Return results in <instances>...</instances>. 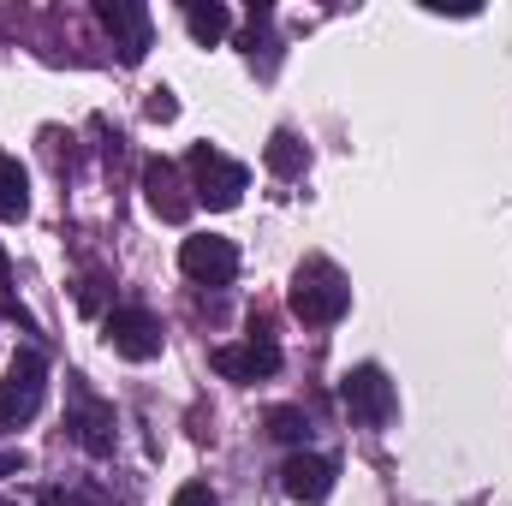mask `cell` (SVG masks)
Instances as JSON below:
<instances>
[{"mask_svg":"<svg viewBox=\"0 0 512 506\" xmlns=\"http://www.w3.org/2000/svg\"><path fill=\"white\" fill-rule=\"evenodd\" d=\"M346 310H352L346 274H340L328 256H310V262L292 274V316H298L304 328H334Z\"/></svg>","mask_w":512,"mask_h":506,"instance_id":"cell-1","label":"cell"},{"mask_svg":"<svg viewBox=\"0 0 512 506\" xmlns=\"http://www.w3.org/2000/svg\"><path fill=\"white\" fill-rule=\"evenodd\" d=\"M42 393H48V364L42 352H12L6 376H0V429H18L42 411Z\"/></svg>","mask_w":512,"mask_h":506,"instance_id":"cell-2","label":"cell"},{"mask_svg":"<svg viewBox=\"0 0 512 506\" xmlns=\"http://www.w3.org/2000/svg\"><path fill=\"white\" fill-rule=\"evenodd\" d=\"M340 405H346L352 423L382 429V423H393V411H399V393H393V381H387L382 364H358V370L340 376Z\"/></svg>","mask_w":512,"mask_h":506,"instance_id":"cell-3","label":"cell"},{"mask_svg":"<svg viewBox=\"0 0 512 506\" xmlns=\"http://www.w3.org/2000/svg\"><path fill=\"white\" fill-rule=\"evenodd\" d=\"M185 167H191V179H197V203H209V209H233V203L245 197V185H251V173H245L233 155L209 149V143H197V149L185 155Z\"/></svg>","mask_w":512,"mask_h":506,"instance_id":"cell-4","label":"cell"},{"mask_svg":"<svg viewBox=\"0 0 512 506\" xmlns=\"http://www.w3.org/2000/svg\"><path fill=\"white\" fill-rule=\"evenodd\" d=\"M102 340H108V352L114 358H126V364H149V358H161V322L149 316V310H114L108 322H102Z\"/></svg>","mask_w":512,"mask_h":506,"instance_id":"cell-5","label":"cell"},{"mask_svg":"<svg viewBox=\"0 0 512 506\" xmlns=\"http://www.w3.org/2000/svg\"><path fill=\"white\" fill-rule=\"evenodd\" d=\"M66 429H72V441L90 453V459H108L114 453V405H102L84 381L72 387V411H66Z\"/></svg>","mask_w":512,"mask_h":506,"instance_id":"cell-6","label":"cell"},{"mask_svg":"<svg viewBox=\"0 0 512 506\" xmlns=\"http://www.w3.org/2000/svg\"><path fill=\"white\" fill-rule=\"evenodd\" d=\"M179 268L197 280V286H233L239 274V245L233 239H215V233H197L179 245Z\"/></svg>","mask_w":512,"mask_h":506,"instance_id":"cell-7","label":"cell"},{"mask_svg":"<svg viewBox=\"0 0 512 506\" xmlns=\"http://www.w3.org/2000/svg\"><path fill=\"white\" fill-rule=\"evenodd\" d=\"M96 18L114 36V48H120L126 66H137L149 54V6H137V0H96Z\"/></svg>","mask_w":512,"mask_h":506,"instance_id":"cell-8","label":"cell"},{"mask_svg":"<svg viewBox=\"0 0 512 506\" xmlns=\"http://www.w3.org/2000/svg\"><path fill=\"white\" fill-rule=\"evenodd\" d=\"M209 364H215V376H227V381H262V376H274V370H280V346L251 334L245 346H215V352H209Z\"/></svg>","mask_w":512,"mask_h":506,"instance_id":"cell-9","label":"cell"},{"mask_svg":"<svg viewBox=\"0 0 512 506\" xmlns=\"http://www.w3.org/2000/svg\"><path fill=\"white\" fill-rule=\"evenodd\" d=\"M143 191H149V209H155L161 221H185L191 203H197V197H185L173 161H143Z\"/></svg>","mask_w":512,"mask_h":506,"instance_id":"cell-10","label":"cell"},{"mask_svg":"<svg viewBox=\"0 0 512 506\" xmlns=\"http://www.w3.org/2000/svg\"><path fill=\"white\" fill-rule=\"evenodd\" d=\"M280 489H286L292 501H322V495L334 489V459H322V453H292V459L280 465Z\"/></svg>","mask_w":512,"mask_h":506,"instance_id":"cell-11","label":"cell"},{"mask_svg":"<svg viewBox=\"0 0 512 506\" xmlns=\"http://www.w3.org/2000/svg\"><path fill=\"white\" fill-rule=\"evenodd\" d=\"M30 215V173L18 167V155L0 149V221H24Z\"/></svg>","mask_w":512,"mask_h":506,"instance_id":"cell-12","label":"cell"},{"mask_svg":"<svg viewBox=\"0 0 512 506\" xmlns=\"http://www.w3.org/2000/svg\"><path fill=\"white\" fill-rule=\"evenodd\" d=\"M185 24H191L197 42H221V36L233 30V12L215 6V0H209V6H203V0H185Z\"/></svg>","mask_w":512,"mask_h":506,"instance_id":"cell-13","label":"cell"},{"mask_svg":"<svg viewBox=\"0 0 512 506\" xmlns=\"http://www.w3.org/2000/svg\"><path fill=\"white\" fill-rule=\"evenodd\" d=\"M304 161H310V155H304V143H298L292 131H274V137H268V173L298 179V173H304Z\"/></svg>","mask_w":512,"mask_h":506,"instance_id":"cell-14","label":"cell"},{"mask_svg":"<svg viewBox=\"0 0 512 506\" xmlns=\"http://www.w3.org/2000/svg\"><path fill=\"white\" fill-rule=\"evenodd\" d=\"M268 435H274V441H304V435H310V417L292 411V405H280V411H268Z\"/></svg>","mask_w":512,"mask_h":506,"instance_id":"cell-15","label":"cell"},{"mask_svg":"<svg viewBox=\"0 0 512 506\" xmlns=\"http://www.w3.org/2000/svg\"><path fill=\"white\" fill-rule=\"evenodd\" d=\"M36 506H108L96 489H60V483H48L42 495H36Z\"/></svg>","mask_w":512,"mask_h":506,"instance_id":"cell-16","label":"cell"},{"mask_svg":"<svg viewBox=\"0 0 512 506\" xmlns=\"http://www.w3.org/2000/svg\"><path fill=\"white\" fill-rule=\"evenodd\" d=\"M149 120H179V102H173V90H149Z\"/></svg>","mask_w":512,"mask_h":506,"instance_id":"cell-17","label":"cell"},{"mask_svg":"<svg viewBox=\"0 0 512 506\" xmlns=\"http://www.w3.org/2000/svg\"><path fill=\"white\" fill-rule=\"evenodd\" d=\"M173 506H221V501L209 495V483H185V489L173 495Z\"/></svg>","mask_w":512,"mask_h":506,"instance_id":"cell-18","label":"cell"},{"mask_svg":"<svg viewBox=\"0 0 512 506\" xmlns=\"http://www.w3.org/2000/svg\"><path fill=\"white\" fill-rule=\"evenodd\" d=\"M24 471V453H0V477H18Z\"/></svg>","mask_w":512,"mask_h":506,"instance_id":"cell-19","label":"cell"},{"mask_svg":"<svg viewBox=\"0 0 512 506\" xmlns=\"http://www.w3.org/2000/svg\"><path fill=\"white\" fill-rule=\"evenodd\" d=\"M0 280H6V251H0Z\"/></svg>","mask_w":512,"mask_h":506,"instance_id":"cell-20","label":"cell"},{"mask_svg":"<svg viewBox=\"0 0 512 506\" xmlns=\"http://www.w3.org/2000/svg\"><path fill=\"white\" fill-rule=\"evenodd\" d=\"M0 506H12V501H0Z\"/></svg>","mask_w":512,"mask_h":506,"instance_id":"cell-21","label":"cell"}]
</instances>
